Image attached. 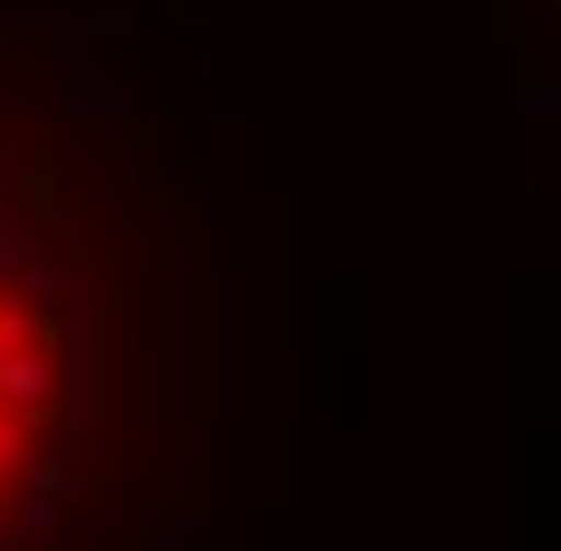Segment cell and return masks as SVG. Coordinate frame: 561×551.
Wrapping results in <instances>:
<instances>
[{"mask_svg":"<svg viewBox=\"0 0 561 551\" xmlns=\"http://www.w3.org/2000/svg\"><path fill=\"white\" fill-rule=\"evenodd\" d=\"M523 78H533V88H523V107L552 116V107H561V68H523Z\"/></svg>","mask_w":561,"mask_h":551,"instance_id":"6da1fadb","label":"cell"},{"mask_svg":"<svg viewBox=\"0 0 561 551\" xmlns=\"http://www.w3.org/2000/svg\"><path fill=\"white\" fill-rule=\"evenodd\" d=\"M484 39H513V0H484Z\"/></svg>","mask_w":561,"mask_h":551,"instance_id":"7a4b0ae2","label":"cell"}]
</instances>
